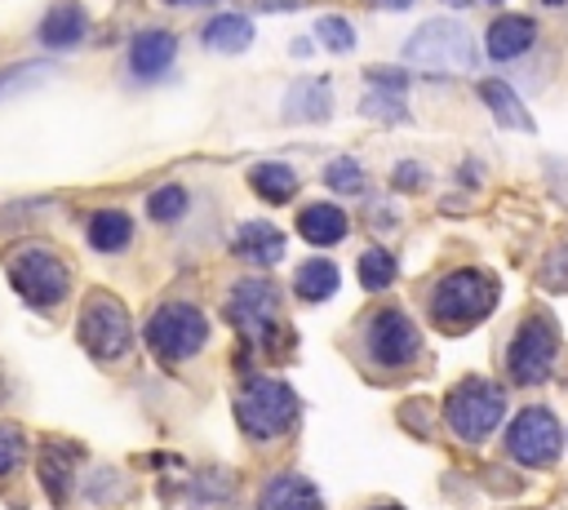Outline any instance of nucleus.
Listing matches in <instances>:
<instances>
[{
	"label": "nucleus",
	"mask_w": 568,
	"mask_h": 510,
	"mask_svg": "<svg viewBox=\"0 0 568 510\" xmlns=\"http://www.w3.org/2000/svg\"><path fill=\"white\" fill-rule=\"evenodd\" d=\"M404 62L422 75H466L479 62V49L470 31L453 18H430L404 40Z\"/></svg>",
	"instance_id": "f257e3e1"
},
{
	"label": "nucleus",
	"mask_w": 568,
	"mask_h": 510,
	"mask_svg": "<svg viewBox=\"0 0 568 510\" xmlns=\"http://www.w3.org/2000/svg\"><path fill=\"white\" fill-rule=\"evenodd\" d=\"M497 306V279L488 271H453L430 288V319L444 333H466Z\"/></svg>",
	"instance_id": "f03ea898"
},
{
	"label": "nucleus",
	"mask_w": 568,
	"mask_h": 510,
	"mask_svg": "<svg viewBox=\"0 0 568 510\" xmlns=\"http://www.w3.org/2000/svg\"><path fill=\"white\" fill-rule=\"evenodd\" d=\"M9 284L31 310H58V302L71 293V271L67 262L44 248V244H22L9 253Z\"/></svg>",
	"instance_id": "7ed1b4c3"
},
{
	"label": "nucleus",
	"mask_w": 568,
	"mask_h": 510,
	"mask_svg": "<svg viewBox=\"0 0 568 510\" xmlns=\"http://www.w3.org/2000/svg\"><path fill=\"white\" fill-rule=\"evenodd\" d=\"M235 421L248 439H280L297 421V395L280 377H253L235 395Z\"/></svg>",
	"instance_id": "20e7f679"
},
{
	"label": "nucleus",
	"mask_w": 568,
	"mask_h": 510,
	"mask_svg": "<svg viewBox=\"0 0 568 510\" xmlns=\"http://www.w3.org/2000/svg\"><path fill=\"white\" fill-rule=\"evenodd\" d=\"M444 417H448V426H453V435L462 443H484L506 417V395L488 377H466L462 386L448 390Z\"/></svg>",
	"instance_id": "39448f33"
},
{
	"label": "nucleus",
	"mask_w": 568,
	"mask_h": 510,
	"mask_svg": "<svg viewBox=\"0 0 568 510\" xmlns=\"http://www.w3.org/2000/svg\"><path fill=\"white\" fill-rule=\"evenodd\" d=\"M142 337H146V346H151L160 359H173V364H178V359H191V355L204 350V341H209V319H204V310L191 306V302H164V306H155V310L146 315Z\"/></svg>",
	"instance_id": "423d86ee"
},
{
	"label": "nucleus",
	"mask_w": 568,
	"mask_h": 510,
	"mask_svg": "<svg viewBox=\"0 0 568 510\" xmlns=\"http://www.w3.org/2000/svg\"><path fill=\"white\" fill-rule=\"evenodd\" d=\"M226 319L235 324V333L248 346H266L280 333V288L271 279H262V275L240 279L226 293Z\"/></svg>",
	"instance_id": "0eeeda50"
},
{
	"label": "nucleus",
	"mask_w": 568,
	"mask_h": 510,
	"mask_svg": "<svg viewBox=\"0 0 568 510\" xmlns=\"http://www.w3.org/2000/svg\"><path fill=\"white\" fill-rule=\"evenodd\" d=\"M80 346L93 355V359H120L129 346H133V324H129V310L124 302H115L111 293H89L84 297V310H80Z\"/></svg>",
	"instance_id": "6e6552de"
},
{
	"label": "nucleus",
	"mask_w": 568,
	"mask_h": 510,
	"mask_svg": "<svg viewBox=\"0 0 568 510\" xmlns=\"http://www.w3.org/2000/svg\"><path fill=\"white\" fill-rule=\"evenodd\" d=\"M555 350H559V328L546 319V315H528L510 341V355H506V368L519 386H537L550 377V364H555Z\"/></svg>",
	"instance_id": "1a4fd4ad"
},
{
	"label": "nucleus",
	"mask_w": 568,
	"mask_h": 510,
	"mask_svg": "<svg viewBox=\"0 0 568 510\" xmlns=\"http://www.w3.org/2000/svg\"><path fill=\"white\" fill-rule=\"evenodd\" d=\"M559 417L550 408H524L506 430V457L519 466H550L559 457Z\"/></svg>",
	"instance_id": "9d476101"
},
{
	"label": "nucleus",
	"mask_w": 568,
	"mask_h": 510,
	"mask_svg": "<svg viewBox=\"0 0 568 510\" xmlns=\"http://www.w3.org/2000/svg\"><path fill=\"white\" fill-rule=\"evenodd\" d=\"M364 350L373 364L382 368H404L417 359L422 350V333L417 324L404 315V310H377L368 324H364Z\"/></svg>",
	"instance_id": "9b49d317"
},
{
	"label": "nucleus",
	"mask_w": 568,
	"mask_h": 510,
	"mask_svg": "<svg viewBox=\"0 0 568 510\" xmlns=\"http://www.w3.org/2000/svg\"><path fill=\"white\" fill-rule=\"evenodd\" d=\"M178 58V40L173 31H160V27H146L129 40V71L138 80H160Z\"/></svg>",
	"instance_id": "f8f14e48"
},
{
	"label": "nucleus",
	"mask_w": 568,
	"mask_h": 510,
	"mask_svg": "<svg viewBox=\"0 0 568 510\" xmlns=\"http://www.w3.org/2000/svg\"><path fill=\"white\" fill-rule=\"evenodd\" d=\"M75 470H80V448L75 443H44L40 448V483L49 492V501H67L75 488Z\"/></svg>",
	"instance_id": "ddd939ff"
},
{
	"label": "nucleus",
	"mask_w": 568,
	"mask_h": 510,
	"mask_svg": "<svg viewBox=\"0 0 568 510\" xmlns=\"http://www.w3.org/2000/svg\"><path fill=\"white\" fill-rule=\"evenodd\" d=\"M89 31V18L80 9V0H53L44 22H40V44L44 49H75Z\"/></svg>",
	"instance_id": "4468645a"
},
{
	"label": "nucleus",
	"mask_w": 568,
	"mask_h": 510,
	"mask_svg": "<svg viewBox=\"0 0 568 510\" xmlns=\"http://www.w3.org/2000/svg\"><path fill=\"white\" fill-rule=\"evenodd\" d=\"M257 510H324L320 492L302 475H275L257 492Z\"/></svg>",
	"instance_id": "2eb2a0df"
},
{
	"label": "nucleus",
	"mask_w": 568,
	"mask_h": 510,
	"mask_svg": "<svg viewBox=\"0 0 568 510\" xmlns=\"http://www.w3.org/2000/svg\"><path fill=\"white\" fill-rule=\"evenodd\" d=\"M532 40H537V27H532V18H524V13H506V18H497L493 27H488V58L493 62H515L519 53H528L532 49Z\"/></svg>",
	"instance_id": "dca6fc26"
},
{
	"label": "nucleus",
	"mask_w": 568,
	"mask_h": 510,
	"mask_svg": "<svg viewBox=\"0 0 568 510\" xmlns=\"http://www.w3.org/2000/svg\"><path fill=\"white\" fill-rule=\"evenodd\" d=\"M328 106H333V93H328V80L324 75H311V80H297L284 98V120H302V124H320L328 120Z\"/></svg>",
	"instance_id": "f3484780"
},
{
	"label": "nucleus",
	"mask_w": 568,
	"mask_h": 510,
	"mask_svg": "<svg viewBox=\"0 0 568 510\" xmlns=\"http://www.w3.org/2000/svg\"><path fill=\"white\" fill-rule=\"evenodd\" d=\"M346 226H351V222H346V213H342L337 204H306V208L297 213V231H302V239L315 244V248L346 239Z\"/></svg>",
	"instance_id": "a211bd4d"
},
{
	"label": "nucleus",
	"mask_w": 568,
	"mask_h": 510,
	"mask_svg": "<svg viewBox=\"0 0 568 510\" xmlns=\"http://www.w3.org/2000/svg\"><path fill=\"white\" fill-rule=\"evenodd\" d=\"M231 244H235V253H240L244 262H253V266H271V262L284 257V235H280L275 226H266V222H244Z\"/></svg>",
	"instance_id": "6ab92c4d"
},
{
	"label": "nucleus",
	"mask_w": 568,
	"mask_h": 510,
	"mask_svg": "<svg viewBox=\"0 0 568 510\" xmlns=\"http://www.w3.org/2000/svg\"><path fill=\"white\" fill-rule=\"evenodd\" d=\"M479 98L493 106V115H497V124H501V129H515V133H537L532 115H528V111H524V102L510 93V84H501V80H479Z\"/></svg>",
	"instance_id": "aec40b11"
},
{
	"label": "nucleus",
	"mask_w": 568,
	"mask_h": 510,
	"mask_svg": "<svg viewBox=\"0 0 568 510\" xmlns=\"http://www.w3.org/2000/svg\"><path fill=\"white\" fill-rule=\"evenodd\" d=\"M84 231H89V244H93L98 253H120V248H129V239H133V217H129L124 208H98Z\"/></svg>",
	"instance_id": "412c9836"
},
{
	"label": "nucleus",
	"mask_w": 568,
	"mask_h": 510,
	"mask_svg": "<svg viewBox=\"0 0 568 510\" xmlns=\"http://www.w3.org/2000/svg\"><path fill=\"white\" fill-rule=\"evenodd\" d=\"M204 44L217 53H244L253 44V22L244 13H217L213 22H204Z\"/></svg>",
	"instance_id": "4be33fe9"
},
{
	"label": "nucleus",
	"mask_w": 568,
	"mask_h": 510,
	"mask_svg": "<svg viewBox=\"0 0 568 510\" xmlns=\"http://www.w3.org/2000/svg\"><path fill=\"white\" fill-rule=\"evenodd\" d=\"M248 186H253L266 204H288L293 191H297V173H293L284 160H266V164H253Z\"/></svg>",
	"instance_id": "5701e85b"
},
{
	"label": "nucleus",
	"mask_w": 568,
	"mask_h": 510,
	"mask_svg": "<svg viewBox=\"0 0 568 510\" xmlns=\"http://www.w3.org/2000/svg\"><path fill=\"white\" fill-rule=\"evenodd\" d=\"M293 288H297V297H302V302H324V297H333V293H337V266H333V262H324V257H315V262H306V266L297 271Z\"/></svg>",
	"instance_id": "b1692460"
},
{
	"label": "nucleus",
	"mask_w": 568,
	"mask_h": 510,
	"mask_svg": "<svg viewBox=\"0 0 568 510\" xmlns=\"http://www.w3.org/2000/svg\"><path fill=\"white\" fill-rule=\"evenodd\" d=\"M359 284H364L368 293L390 288V284H395V257H390L386 248H364V257H359Z\"/></svg>",
	"instance_id": "393cba45"
},
{
	"label": "nucleus",
	"mask_w": 568,
	"mask_h": 510,
	"mask_svg": "<svg viewBox=\"0 0 568 510\" xmlns=\"http://www.w3.org/2000/svg\"><path fill=\"white\" fill-rule=\"evenodd\" d=\"M359 111L373 115V120H382V124H404V120H408V102H404V93H390V89H373V93H364Z\"/></svg>",
	"instance_id": "a878e982"
},
{
	"label": "nucleus",
	"mask_w": 568,
	"mask_h": 510,
	"mask_svg": "<svg viewBox=\"0 0 568 510\" xmlns=\"http://www.w3.org/2000/svg\"><path fill=\"white\" fill-rule=\"evenodd\" d=\"M186 204H191V200H186V191L169 182V186L151 191V200H146V213H151L155 222H178V217L186 213Z\"/></svg>",
	"instance_id": "bb28decb"
},
{
	"label": "nucleus",
	"mask_w": 568,
	"mask_h": 510,
	"mask_svg": "<svg viewBox=\"0 0 568 510\" xmlns=\"http://www.w3.org/2000/svg\"><path fill=\"white\" fill-rule=\"evenodd\" d=\"M49 75H53V67H49V62L13 67V71H4V75H0V98H13V93H22V89H31V84H44Z\"/></svg>",
	"instance_id": "cd10ccee"
},
{
	"label": "nucleus",
	"mask_w": 568,
	"mask_h": 510,
	"mask_svg": "<svg viewBox=\"0 0 568 510\" xmlns=\"http://www.w3.org/2000/svg\"><path fill=\"white\" fill-rule=\"evenodd\" d=\"M315 35H320L333 53H351V49H355V31H351V22H346L342 13H324V18L315 22Z\"/></svg>",
	"instance_id": "c85d7f7f"
},
{
	"label": "nucleus",
	"mask_w": 568,
	"mask_h": 510,
	"mask_svg": "<svg viewBox=\"0 0 568 510\" xmlns=\"http://www.w3.org/2000/svg\"><path fill=\"white\" fill-rule=\"evenodd\" d=\"M324 182H328V191H337V195H355V191L364 186V169H359L355 160H333V164L324 169Z\"/></svg>",
	"instance_id": "c756f323"
},
{
	"label": "nucleus",
	"mask_w": 568,
	"mask_h": 510,
	"mask_svg": "<svg viewBox=\"0 0 568 510\" xmlns=\"http://www.w3.org/2000/svg\"><path fill=\"white\" fill-rule=\"evenodd\" d=\"M22 457H27V439H22V430L9 426V421H0V479L13 475V470L22 466Z\"/></svg>",
	"instance_id": "7c9ffc66"
},
{
	"label": "nucleus",
	"mask_w": 568,
	"mask_h": 510,
	"mask_svg": "<svg viewBox=\"0 0 568 510\" xmlns=\"http://www.w3.org/2000/svg\"><path fill=\"white\" fill-rule=\"evenodd\" d=\"M537 279H541V288H550V293H568V244H559V248L546 253Z\"/></svg>",
	"instance_id": "2f4dec72"
},
{
	"label": "nucleus",
	"mask_w": 568,
	"mask_h": 510,
	"mask_svg": "<svg viewBox=\"0 0 568 510\" xmlns=\"http://www.w3.org/2000/svg\"><path fill=\"white\" fill-rule=\"evenodd\" d=\"M364 80H368V84H382V89H390V93H404V89H408V71H399V67H368Z\"/></svg>",
	"instance_id": "473e14b6"
},
{
	"label": "nucleus",
	"mask_w": 568,
	"mask_h": 510,
	"mask_svg": "<svg viewBox=\"0 0 568 510\" xmlns=\"http://www.w3.org/2000/svg\"><path fill=\"white\" fill-rule=\"evenodd\" d=\"M390 182H395V191H417V186H426V173H422L417 164H408V160H404V164L395 169V177H390Z\"/></svg>",
	"instance_id": "72a5a7b5"
},
{
	"label": "nucleus",
	"mask_w": 568,
	"mask_h": 510,
	"mask_svg": "<svg viewBox=\"0 0 568 510\" xmlns=\"http://www.w3.org/2000/svg\"><path fill=\"white\" fill-rule=\"evenodd\" d=\"M257 9H293V4H302V0H253Z\"/></svg>",
	"instance_id": "f704fd0d"
},
{
	"label": "nucleus",
	"mask_w": 568,
	"mask_h": 510,
	"mask_svg": "<svg viewBox=\"0 0 568 510\" xmlns=\"http://www.w3.org/2000/svg\"><path fill=\"white\" fill-rule=\"evenodd\" d=\"M373 4H377V9H408L413 0H373Z\"/></svg>",
	"instance_id": "c9c22d12"
},
{
	"label": "nucleus",
	"mask_w": 568,
	"mask_h": 510,
	"mask_svg": "<svg viewBox=\"0 0 568 510\" xmlns=\"http://www.w3.org/2000/svg\"><path fill=\"white\" fill-rule=\"evenodd\" d=\"M164 4H204V0H164Z\"/></svg>",
	"instance_id": "e433bc0d"
},
{
	"label": "nucleus",
	"mask_w": 568,
	"mask_h": 510,
	"mask_svg": "<svg viewBox=\"0 0 568 510\" xmlns=\"http://www.w3.org/2000/svg\"><path fill=\"white\" fill-rule=\"evenodd\" d=\"M541 4H568V0H541Z\"/></svg>",
	"instance_id": "4c0bfd02"
},
{
	"label": "nucleus",
	"mask_w": 568,
	"mask_h": 510,
	"mask_svg": "<svg viewBox=\"0 0 568 510\" xmlns=\"http://www.w3.org/2000/svg\"><path fill=\"white\" fill-rule=\"evenodd\" d=\"M377 510H399V506H377Z\"/></svg>",
	"instance_id": "58836bf2"
},
{
	"label": "nucleus",
	"mask_w": 568,
	"mask_h": 510,
	"mask_svg": "<svg viewBox=\"0 0 568 510\" xmlns=\"http://www.w3.org/2000/svg\"><path fill=\"white\" fill-rule=\"evenodd\" d=\"M488 4H497V0H488Z\"/></svg>",
	"instance_id": "ea45409f"
}]
</instances>
